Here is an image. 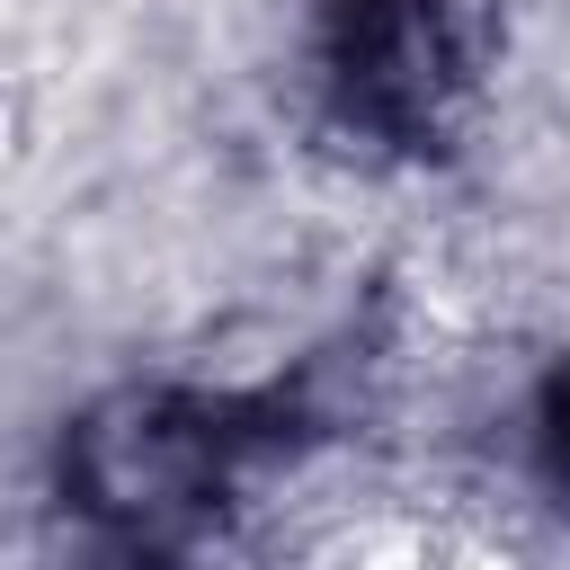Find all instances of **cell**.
<instances>
[{
    "mask_svg": "<svg viewBox=\"0 0 570 570\" xmlns=\"http://www.w3.org/2000/svg\"><path fill=\"white\" fill-rule=\"evenodd\" d=\"M374 570H401V561H374Z\"/></svg>",
    "mask_w": 570,
    "mask_h": 570,
    "instance_id": "6da1fadb",
    "label": "cell"
}]
</instances>
